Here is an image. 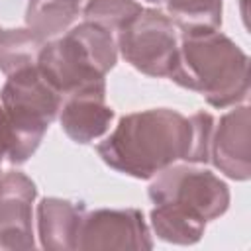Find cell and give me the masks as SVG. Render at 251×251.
I'll use <instances>...</instances> for the list:
<instances>
[{
    "instance_id": "1",
    "label": "cell",
    "mask_w": 251,
    "mask_h": 251,
    "mask_svg": "<svg viewBox=\"0 0 251 251\" xmlns=\"http://www.w3.org/2000/svg\"><path fill=\"white\" fill-rule=\"evenodd\" d=\"M214 116H182L171 108H151L120 118L116 129L96 145L100 159L114 171L149 180L176 161L208 163Z\"/></svg>"
},
{
    "instance_id": "2",
    "label": "cell",
    "mask_w": 251,
    "mask_h": 251,
    "mask_svg": "<svg viewBox=\"0 0 251 251\" xmlns=\"http://www.w3.org/2000/svg\"><path fill=\"white\" fill-rule=\"evenodd\" d=\"M169 78L202 94L214 108L237 106L249 94V57L220 29L178 33V57Z\"/></svg>"
},
{
    "instance_id": "3",
    "label": "cell",
    "mask_w": 251,
    "mask_h": 251,
    "mask_svg": "<svg viewBox=\"0 0 251 251\" xmlns=\"http://www.w3.org/2000/svg\"><path fill=\"white\" fill-rule=\"evenodd\" d=\"M118 61V45L112 31L82 20L63 35L43 43L37 69L61 94H69L90 82L104 80Z\"/></svg>"
},
{
    "instance_id": "4",
    "label": "cell",
    "mask_w": 251,
    "mask_h": 251,
    "mask_svg": "<svg viewBox=\"0 0 251 251\" xmlns=\"http://www.w3.org/2000/svg\"><path fill=\"white\" fill-rule=\"evenodd\" d=\"M63 96L41 76L37 65L6 76L0 102L16 129V153L12 163H25L43 141L49 124L59 116Z\"/></svg>"
},
{
    "instance_id": "5",
    "label": "cell",
    "mask_w": 251,
    "mask_h": 251,
    "mask_svg": "<svg viewBox=\"0 0 251 251\" xmlns=\"http://www.w3.org/2000/svg\"><path fill=\"white\" fill-rule=\"evenodd\" d=\"M153 204H169L180 208L204 222L218 220L229 208V188L208 169L186 165H169L159 171L149 184Z\"/></svg>"
},
{
    "instance_id": "6",
    "label": "cell",
    "mask_w": 251,
    "mask_h": 251,
    "mask_svg": "<svg viewBox=\"0 0 251 251\" xmlns=\"http://www.w3.org/2000/svg\"><path fill=\"white\" fill-rule=\"evenodd\" d=\"M116 45L126 63L139 73L169 78L178 57V31L163 10L143 8L129 25L118 31Z\"/></svg>"
},
{
    "instance_id": "7",
    "label": "cell",
    "mask_w": 251,
    "mask_h": 251,
    "mask_svg": "<svg viewBox=\"0 0 251 251\" xmlns=\"http://www.w3.org/2000/svg\"><path fill=\"white\" fill-rule=\"evenodd\" d=\"M153 247L149 226L137 208H100L84 214L76 249H135Z\"/></svg>"
},
{
    "instance_id": "8",
    "label": "cell",
    "mask_w": 251,
    "mask_h": 251,
    "mask_svg": "<svg viewBox=\"0 0 251 251\" xmlns=\"http://www.w3.org/2000/svg\"><path fill=\"white\" fill-rule=\"evenodd\" d=\"M37 188L20 171L0 175V249L29 251L35 247L31 226V204Z\"/></svg>"
},
{
    "instance_id": "9",
    "label": "cell",
    "mask_w": 251,
    "mask_h": 251,
    "mask_svg": "<svg viewBox=\"0 0 251 251\" xmlns=\"http://www.w3.org/2000/svg\"><path fill=\"white\" fill-rule=\"evenodd\" d=\"M114 120V110L106 102V80L90 82L63 96L59 122L75 143H90L102 137Z\"/></svg>"
},
{
    "instance_id": "10",
    "label": "cell",
    "mask_w": 251,
    "mask_h": 251,
    "mask_svg": "<svg viewBox=\"0 0 251 251\" xmlns=\"http://www.w3.org/2000/svg\"><path fill=\"white\" fill-rule=\"evenodd\" d=\"M251 118L249 106H235L214 124L210 137V161L231 180L251 176Z\"/></svg>"
},
{
    "instance_id": "11",
    "label": "cell",
    "mask_w": 251,
    "mask_h": 251,
    "mask_svg": "<svg viewBox=\"0 0 251 251\" xmlns=\"http://www.w3.org/2000/svg\"><path fill=\"white\" fill-rule=\"evenodd\" d=\"M82 218V204L53 196L43 198L37 204V235L41 247L47 251H75Z\"/></svg>"
},
{
    "instance_id": "12",
    "label": "cell",
    "mask_w": 251,
    "mask_h": 251,
    "mask_svg": "<svg viewBox=\"0 0 251 251\" xmlns=\"http://www.w3.org/2000/svg\"><path fill=\"white\" fill-rule=\"evenodd\" d=\"M78 14V0H27L25 27L43 41H49L71 29Z\"/></svg>"
},
{
    "instance_id": "13",
    "label": "cell",
    "mask_w": 251,
    "mask_h": 251,
    "mask_svg": "<svg viewBox=\"0 0 251 251\" xmlns=\"http://www.w3.org/2000/svg\"><path fill=\"white\" fill-rule=\"evenodd\" d=\"M151 227L155 235L167 243L175 245H194L202 239L206 224L202 218L192 216L180 208L169 204H155L149 214Z\"/></svg>"
},
{
    "instance_id": "14",
    "label": "cell",
    "mask_w": 251,
    "mask_h": 251,
    "mask_svg": "<svg viewBox=\"0 0 251 251\" xmlns=\"http://www.w3.org/2000/svg\"><path fill=\"white\" fill-rule=\"evenodd\" d=\"M167 16L180 35L214 31L222 25V0H165Z\"/></svg>"
},
{
    "instance_id": "15",
    "label": "cell",
    "mask_w": 251,
    "mask_h": 251,
    "mask_svg": "<svg viewBox=\"0 0 251 251\" xmlns=\"http://www.w3.org/2000/svg\"><path fill=\"white\" fill-rule=\"evenodd\" d=\"M43 39L29 27L2 29L0 33V71L8 76L20 69L37 65Z\"/></svg>"
},
{
    "instance_id": "16",
    "label": "cell",
    "mask_w": 251,
    "mask_h": 251,
    "mask_svg": "<svg viewBox=\"0 0 251 251\" xmlns=\"http://www.w3.org/2000/svg\"><path fill=\"white\" fill-rule=\"evenodd\" d=\"M141 10L143 6L137 0H86L82 16L86 22H94L108 31L118 33L129 25Z\"/></svg>"
},
{
    "instance_id": "17",
    "label": "cell",
    "mask_w": 251,
    "mask_h": 251,
    "mask_svg": "<svg viewBox=\"0 0 251 251\" xmlns=\"http://www.w3.org/2000/svg\"><path fill=\"white\" fill-rule=\"evenodd\" d=\"M16 153V129L8 120V114L0 102V161L8 159L12 163Z\"/></svg>"
},
{
    "instance_id": "18",
    "label": "cell",
    "mask_w": 251,
    "mask_h": 251,
    "mask_svg": "<svg viewBox=\"0 0 251 251\" xmlns=\"http://www.w3.org/2000/svg\"><path fill=\"white\" fill-rule=\"evenodd\" d=\"M145 2H151V4H161V2H165V0H145Z\"/></svg>"
},
{
    "instance_id": "19",
    "label": "cell",
    "mask_w": 251,
    "mask_h": 251,
    "mask_svg": "<svg viewBox=\"0 0 251 251\" xmlns=\"http://www.w3.org/2000/svg\"><path fill=\"white\" fill-rule=\"evenodd\" d=\"M0 33H2V27H0Z\"/></svg>"
},
{
    "instance_id": "20",
    "label": "cell",
    "mask_w": 251,
    "mask_h": 251,
    "mask_svg": "<svg viewBox=\"0 0 251 251\" xmlns=\"http://www.w3.org/2000/svg\"><path fill=\"white\" fill-rule=\"evenodd\" d=\"M78 2H82V0H78Z\"/></svg>"
},
{
    "instance_id": "21",
    "label": "cell",
    "mask_w": 251,
    "mask_h": 251,
    "mask_svg": "<svg viewBox=\"0 0 251 251\" xmlns=\"http://www.w3.org/2000/svg\"><path fill=\"white\" fill-rule=\"evenodd\" d=\"M0 175H2V173H0Z\"/></svg>"
}]
</instances>
